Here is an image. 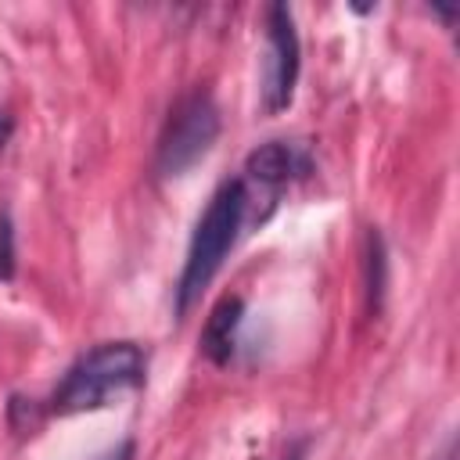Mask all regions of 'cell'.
Wrapping results in <instances>:
<instances>
[{"label":"cell","instance_id":"5b68a950","mask_svg":"<svg viewBox=\"0 0 460 460\" xmlns=\"http://www.w3.org/2000/svg\"><path fill=\"white\" fill-rule=\"evenodd\" d=\"M244 172H248L244 180L266 187V190L277 198V190H280L288 180L309 172V155H305L298 144H291V140H266V144H259V147L244 158Z\"/></svg>","mask_w":460,"mask_h":460},{"label":"cell","instance_id":"8992f818","mask_svg":"<svg viewBox=\"0 0 460 460\" xmlns=\"http://www.w3.org/2000/svg\"><path fill=\"white\" fill-rule=\"evenodd\" d=\"M241 316H244V302L241 295H226L212 305L208 320H205V331H201V352L223 367L230 363L234 356V345H237V331H241Z\"/></svg>","mask_w":460,"mask_h":460},{"label":"cell","instance_id":"277c9868","mask_svg":"<svg viewBox=\"0 0 460 460\" xmlns=\"http://www.w3.org/2000/svg\"><path fill=\"white\" fill-rule=\"evenodd\" d=\"M298 68H302V43L295 29V14L288 4H270L266 7V79H262V108L270 115L291 104Z\"/></svg>","mask_w":460,"mask_h":460},{"label":"cell","instance_id":"3957f363","mask_svg":"<svg viewBox=\"0 0 460 460\" xmlns=\"http://www.w3.org/2000/svg\"><path fill=\"white\" fill-rule=\"evenodd\" d=\"M219 137V108L212 101L208 90H190L187 97H180V104L172 108L162 137H158V151H155V169L158 176H183L187 169H194L216 144Z\"/></svg>","mask_w":460,"mask_h":460},{"label":"cell","instance_id":"7c38bea8","mask_svg":"<svg viewBox=\"0 0 460 460\" xmlns=\"http://www.w3.org/2000/svg\"><path fill=\"white\" fill-rule=\"evenodd\" d=\"M438 460H456V442L449 438L446 446H442V453H438Z\"/></svg>","mask_w":460,"mask_h":460},{"label":"cell","instance_id":"9c48e42d","mask_svg":"<svg viewBox=\"0 0 460 460\" xmlns=\"http://www.w3.org/2000/svg\"><path fill=\"white\" fill-rule=\"evenodd\" d=\"M11 137H14V115L7 108H0V151L11 144Z\"/></svg>","mask_w":460,"mask_h":460},{"label":"cell","instance_id":"30bf717a","mask_svg":"<svg viewBox=\"0 0 460 460\" xmlns=\"http://www.w3.org/2000/svg\"><path fill=\"white\" fill-rule=\"evenodd\" d=\"M133 453H137V449H133V442H119V446H115L111 453H104L101 460H133Z\"/></svg>","mask_w":460,"mask_h":460},{"label":"cell","instance_id":"7a4b0ae2","mask_svg":"<svg viewBox=\"0 0 460 460\" xmlns=\"http://www.w3.org/2000/svg\"><path fill=\"white\" fill-rule=\"evenodd\" d=\"M244 216H248V183L226 180L212 194L208 208L201 212L194 234H190L187 259H183V270L176 280V316H187L190 305L201 298V291L212 284V277L219 273L226 252L234 248V241L241 234Z\"/></svg>","mask_w":460,"mask_h":460},{"label":"cell","instance_id":"52a82bcc","mask_svg":"<svg viewBox=\"0 0 460 460\" xmlns=\"http://www.w3.org/2000/svg\"><path fill=\"white\" fill-rule=\"evenodd\" d=\"M388 284V255H385V237L370 226L367 234V309L377 313Z\"/></svg>","mask_w":460,"mask_h":460},{"label":"cell","instance_id":"6da1fadb","mask_svg":"<svg viewBox=\"0 0 460 460\" xmlns=\"http://www.w3.org/2000/svg\"><path fill=\"white\" fill-rule=\"evenodd\" d=\"M147 374V356L137 341H101L79 356L50 395V413L72 417L108 406L122 392H137Z\"/></svg>","mask_w":460,"mask_h":460},{"label":"cell","instance_id":"ba28073f","mask_svg":"<svg viewBox=\"0 0 460 460\" xmlns=\"http://www.w3.org/2000/svg\"><path fill=\"white\" fill-rule=\"evenodd\" d=\"M14 266H18V248H14V223L11 212H0V280H14Z\"/></svg>","mask_w":460,"mask_h":460},{"label":"cell","instance_id":"8fae6325","mask_svg":"<svg viewBox=\"0 0 460 460\" xmlns=\"http://www.w3.org/2000/svg\"><path fill=\"white\" fill-rule=\"evenodd\" d=\"M305 453H309V438H298L295 446H288V453L280 460H305Z\"/></svg>","mask_w":460,"mask_h":460}]
</instances>
